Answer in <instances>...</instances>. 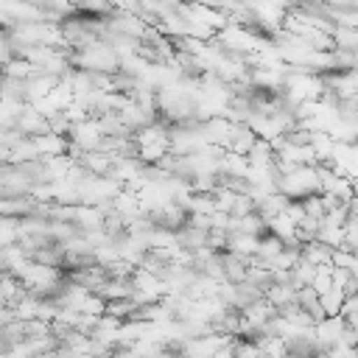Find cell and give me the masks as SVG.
<instances>
[{
  "label": "cell",
  "mask_w": 358,
  "mask_h": 358,
  "mask_svg": "<svg viewBox=\"0 0 358 358\" xmlns=\"http://www.w3.org/2000/svg\"><path fill=\"white\" fill-rule=\"evenodd\" d=\"M14 131L20 137H39V134H48L50 129H48V117L36 106L25 103L20 109V115H17V120H14Z\"/></svg>",
  "instance_id": "obj_1"
},
{
  "label": "cell",
  "mask_w": 358,
  "mask_h": 358,
  "mask_svg": "<svg viewBox=\"0 0 358 358\" xmlns=\"http://www.w3.org/2000/svg\"><path fill=\"white\" fill-rule=\"evenodd\" d=\"M70 140H73L78 148L92 151V148H98V143H101V129H98L95 123H87V120L73 123V126H70Z\"/></svg>",
  "instance_id": "obj_2"
}]
</instances>
